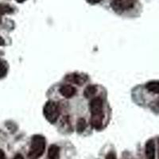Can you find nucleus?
<instances>
[{
	"mask_svg": "<svg viewBox=\"0 0 159 159\" xmlns=\"http://www.w3.org/2000/svg\"><path fill=\"white\" fill-rule=\"evenodd\" d=\"M66 79L69 81L72 82V84H76L81 85L86 81V78L85 76H82V75L77 74V73H72L66 76Z\"/></svg>",
	"mask_w": 159,
	"mask_h": 159,
	"instance_id": "obj_7",
	"label": "nucleus"
},
{
	"mask_svg": "<svg viewBox=\"0 0 159 159\" xmlns=\"http://www.w3.org/2000/svg\"><path fill=\"white\" fill-rule=\"evenodd\" d=\"M97 92V88L95 85H89L86 89H84V96L86 98H92L95 96V94Z\"/></svg>",
	"mask_w": 159,
	"mask_h": 159,
	"instance_id": "obj_10",
	"label": "nucleus"
},
{
	"mask_svg": "<svg viewBox=\"0 0 159 159\" xmlns=\"http://www.w3.org/2000/svg\"><path fill=\"white\" fill-rule=\"evenodd\" d=\"M43 114L49 123H56L60 116V109L57 103L53 101L47 102L43 108Z\"/></svg>",
	"mask_w": 159,
	"mask_h": 159,
	"instance_id": "obj_3",
	"label": "nucleus"
},
{
	"mask_svg": "<svg viewBox=\"0 0 159 159\" xmlns=\"http://www.w3.org/2000/svg\"><path fill=\"white\" fill-rule=\"evenodd\" d=\"M13 159H24V157L21 154H17Z\"/></svg>",
	"mask_w": 159,
	"mask_h": 159,
	"instance_id": "obj_17",
	"label": "nucleus"
},
{
	"mask_svg": "<svg viewBox=\"0 0 159 159\" xmlns=\"http://www.w3.org/2000/svg\"><path fill=\"white\" fill-rule=\"evenodd\" d=\"M87 1L90 4H97L101 2L102 0H87Z\"/></svg>",
	"mask_w": 159,
	"mask_h": 159,
	"instance_id": "obj_15",
	"label": "nucleus"
},
{
	"mask_svg": "<svg viewBox=\"0 0 159 159\" xmlns=\"http://www.w3.org/2000/svg\"><path fill=\"white\" fill-rule=\"evenodd\" d=\"M45 150V139L44 136L36 134L33 136L28 157L30 159H38L44 154Z\"/></svg>",
	"mask_w": 159,
	"mask_h": 159,
	"instance_id": "obj_2",
	"label": "nucleus"
},
{
	"mask_svg": "<svg viewBox=\"0 0 159 159\" xmlns=\"http://www.w3.org/2000/svg\"><path fill=\"white\" fill-rule=\"evenodd\" d=\"M158 159H159V152H158Z\"/></svg>",
	"mask_w": 159,
	"mask_h": 159,
	"instance_id": "obj_20",
	"label": "nucleus"
},
{
	"mask_svg": "<svg viewBox=\"0 0 159 159\" xmlns=\"http://www.w3.org/2000/svg\"><path fill=\"white\" fill-rule=\"evenodd\" d=\"M13 12V8L8 4L0 3V16L7 15V14H11Z\"/></svg>",
	"mask_w": 159,
	"mask_h": 159,
	"instance_id": "obj_11",
	"label": "nucleus"
},
{
	"mask_svg": "<svg viewBox=\"0 0 159 159\" xmlns=\"http://www.w3.org/2000/svg\"><path fill=\"white\" fill-rule=\"evenodd\" d=\"M91 125L93 128L99 130L103 125V102L100 97L93 98L90 103Z\"/></svg>",
	"mask_w": 159,
	"mask_h": 159,
	"instance_id": "obj_1",
	"label": "nucleus"
},
{
	"mask_svg": "<svg viewBox=\"0 0 159 159\" xmlns=\"http://www.w3.org/2000/svg\"><path fill=\"white\" fill-rule=\"evenodd\" d=\"M135 0H112L111 7L118 13L123 12L134 7Z\"/></svg>",
	"mask_w": 159,
	"mask_h": 159,
	"instance_id": "obj_4",
	"label": "nucleus"
},
{
	"mask_svg": "<svg viewBox=\"0 0 159 159\" xmlns=\"http://www.w3.org/2000/svg\"><path fill=\"white\" fill-rule=\"evenodd\" d=\"M60 147L57 145H51L48 150L47 159H60Z\"/></svg>",
	"mask_w": 159,
	"mask_h": 159,
	"instance_id": "obj_8",
	"label": "nucleus"
},
{
	"mask_svg": "<svg viewBox=\"0 0 159 159\" xmlns=\"http://www.w3.org/2000/svg\"><path fill=\"white\" fill-rule=\"evenodd\" d=\"M146 89L153 93L159 94V81L154 80V81H150L146 84Z\"/></svg>",
	"mask_w": 159,
	"mask_h": 159,
	"instance_id": "obj_9",
	"label": "nucleus"
},
{
	"mask_svg": "<svg viewBox=\"0 0 159 159\" xmlns=\"http://www.w3.org/2000/svg\"><path fill=\"white\" fill-rule=\"evenodd\" d=\"M0 159H7L5 153H4L3 150H2L1 149H0Z\"/></svg>",
	"mask_w": 159,
	"mask_h": 159,
	"instance_id": "obj_16",
	"label": "nucleus"
},
{
	"mask_svg": "<svg viewBox=\"0 0 159 159\" xmlns=\"http://www.w3.org/2000/svg\"><path fill=\"white\" fill-rule=\"evenodd\" d=\"M59 92L61 95H62L64 97L69 99V98H72V96L76 94V89L73 86H72V85L64 84L60 88Z\"/></svg>",
	"mask_w": 159,
	"mask_h": 159,
	"instance_id": "obj_6",
	"label": "nucleus"
},
{
	"mask_svg": "<svg viewBox=\"0 0 159 159\" xmlns=\"http://www.w3.org/2000/svg\"><path fill=\"white\" fill-rule=\"evenodd\" d=\"M5 45V41H4V39L2 37L0 36V46H2V45Z\"/></svg>",
	"mask_w": 159,
	"mask_h": 159,
	"instance_id": "obj_18",
	"label": "nucleus"
},
{
	"mask_svg": "<svg viewBox=\"0 0 159 159\" xmlns=\"http://www.w3.org/2000/svg\"><path fill=\"white\" fill-rule=\"evenodd\" d=\"M16 2H19V3H22V2H24L25 1V0H15Z\"/></svg>",
	"mask_w": 159,
	"mask_h": 159,
	"instance_id": "obj_19",
	"label": "nucleus"
},
{
	"mask_svg": "<svg viewBox=\"0 0 159 159\" xmlns=\"http://www.w3.org/2000/svg\"><path fill=\"white\" fill-rule=\"evenodd\" d=\"M86 127H87V123H86L85 119H82V118L79 119L77 123H76V130H77L78 133H82L85 130Z\"/></svg>",
	"mask_w": 159,
	"mask_h": 159,
	"instance_id": "obj_13",
	"label": "nucleus"
},
{
	"mask_svg": "<svg viewBox=\"0 0 159 159\" xmlns=\"http://www.w3.org/2000/svg\"><path fill=\"white\" fill-rule=\"evenodd\" d=\"M155 143L153 139H150L145 146V154L147 159H155Z\"/></svg>",
	"mask_w": 159,
	"mask_h": 159,
	"instance_id": "obj_5",
	"label": "nucleus"
},
{
	"mask_svg": "<svg viewBox=\"0 0 159 159\" xmlns=\"http://www.w3.org/2000/svg\"><path fill=\"white\" fill-rule=\"evenodd\" d=\"M105 159H117V157H116V154H115V152L111 151L106 155Z\"/></svg>",
	"mask_w": 159,
	"mask_h": 159,
	"instance_id": "obj_14",
	"label": "nucleus"
},
{
	"mask_svg": "<svg viewBox=\"0 0 159 159\" xmlns=\"http://www.w3.org/2000/svg\"><path fill=\"white\" fill-rule=\"evenodd\" d=\"M0 22H1V18H0Z\"/></svg>",
	"mask_w": 159,
	"mask_h": 159,
	"instance_id": "obj_21",
	"label": "nucleus"
},
{
	"mask_svg": "<svg viewBox=\"0 0 159 159\" xmlns=\"http://www.w3.org/2000/svg\"><path fill=\"white\" fill-rule=\"evenodd\" d=\"M8 71L7 64L3 60L0 59V79L6 76Z\"/></svg>",
	"mask_w": 159,
	"mask_h": 159,
	"instance_id": "obj_12",
	"label": "nucleus"
}]
</instances>
